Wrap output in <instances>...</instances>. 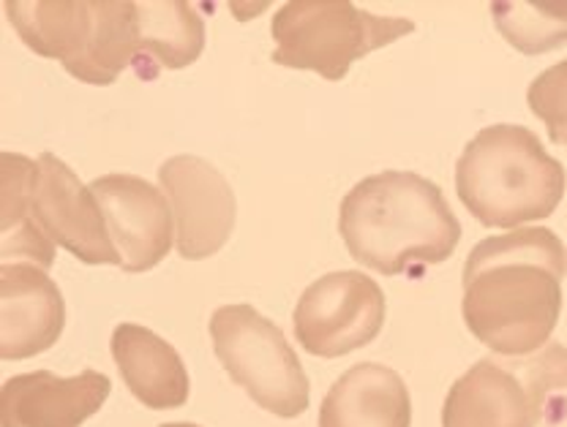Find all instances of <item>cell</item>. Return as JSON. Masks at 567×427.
<instances>
[{"instance_id": "obj_1", "label": "cell", "mask_w": 567, "mask_h": 427, "mask_svg": "<svg viewBox=\"0 0 567 427\" xmlns=\"http://www.w3.org/2000/svg\"><path fill=\"white\" fill-rule=\"evenodd\" d=\"M567 251L551 229H513L472 248L461 313L472 335L502 357L548 346L563 313Z\"/></svg>"}, {"instance_id": "obj_2", "label": "cell", "mask_w": 567, "mask_h": 427, "mask_svg": "<svg viewBox=\"0 0 567 427\" xmlns=\"http://www.w3.org/2000/svg\"><path fill=\"white\" fill-rule=\"evenodd\" d=\"M339 231L354 262L382 275L453 257L461 223L445 194L415 171H380L341 201Z\"/></svg>"}, {"instance_id": "obj_3", "label": "cell", "mask_w": 567, "mask_h": 427, "mask_svg": "<svg viewBox=\"0 0 567 427\" xmlns=\"http://www.w3.org/2000/svg\"><path fill=\"white\" fill-rule=\"evenodd\" d=\"M565 166L524 126L483 128L456 164L461 205L488 229H516L551 216L565 197Z\"/></svg>"}, {"instance_id": "obj_4", "label": "cell", "mask_w": 567, "mask_h": 427, "mask_svg": "<svg viewBox=\"0 0 567 427\" xmlns=\"http://www.w3.org/2000/svg\"><path fill=\"white\" fill-rule=\"evenodd\" d=\"M410 33L415 22L371 14L347 0H292L274 17V63L339 82L360 58Z\"/></svg>"}, {"instance_id": "obj_5", "label": "cell", "mask_w": 567, "mask_h": 427, "mask_svg": "<svg viewBox=\"0 0 567 427\" xmlns=\"http://www.w3.org/2000/svg\"><path fill=\"white\" fill-rule=\"evenodd\" d=\"M563 389L567 348L559 343L522 360H481L447 393L442 427H537Z\"/></svg>"}, {"instance_id": "obj_6", "label": "cell", "mask_w": 567, "mask_h": 427, "mask_svg": "<svg viewBox=\"0 0 567 427\" xmlns=\"http://www.w3.org/2000/svg\"><path fill=\"white\" fill-rule=\"evenodd\" d=\"M213 352L233 382L276 417L295 419L309 408V378L284 332L251 305H221L210 316Z\"/></svg>"}, {"instance_id": "obj_7", "label": "cell", "mask_w": 567, "mask_h": 427, "mask_svg": "<svg viewBox=\"0 0 567 427\" xmlns=\"http://www.w3.org/2000/svg\"><path fill=\"white\" fill-rule=\"evenodd\" d=\"M385 324V294L365 272H328L300 294L295 337L322 360L369 346Z\"/></svg>"}, {"instance_id": "obj_8", "label": "cell", "mask_w": 567, "mask_h": 427, "mask_svg": "<svg viewBox=\"0 0 567 427\" xmlns=\"http://www.w3.org/2000/svg\"><path fill=\"white\" fill-rule=\"evenodd\" d=\"M158 183L173 207L177 253L199 262L221 251L238 221V201L227 177L205 158L175 156L162 164Z\"/></svg>"}, {"instance_id": "obj_9", "label": "cell", "mask_w": 567, "mask_h": 427, "mask_svg": "<svg viewBox=\"0 0 567 427\" xmlns=\"http://www.w3.org/2000/svg\"><path fill=\"white\" fill-rule=\"evenodd\" d=\"M31 221L44 231L47 240L63 246L80 262L121 264L96 197L82 186L71 166L52 153L35 162Z\"/></svg>"}, {"instance_id": "obj_10", "label": "cell", "mask_w": 567, "mask_h": 427, "mask_svg": "<svg viewBox=\"0 0 567 427\" xmlns=\"http://www.w3.org/2000/svg\"><path fill=\"white\" fill-rule=\"evenodd\" d=\"M91 194L102 207L123 272L153 270L173 251V207L156 186L137 175H104L91 183Z\"/></svg>"}, {"instance_id": "obj_11", "label": "cell", "mask_w": 567, "mask_h": 427, "mask_svg": "<svg viewBox=\"0 0 567 427\" xmlns=\"http://www.w3.org/2000/svg\"><path fill=\"white\" fill-rule=\"evenodd\" d=\"M66 327L61 289L39 264L0 267V360H31L52 348Z\"/></svg>"}, {"instance_id": "obj_12", "label": "cell", "mask_w": 567, "mask_h": 427, "mask_svg": "<svg viewBox=\"0 0 567 427\" xmlns=\"http://www.w3.org/2000/svg\"><path fill=\"white\" fill-rule=\"evenodd\" d=\"M112 393L99 371L61 378L50 371L11 376L0 389V427H80Z\"/></svg>"}, {"instance_id": "obj_13", "label": "cell", "mask_w": 567, "mask_h": 427, "mask_svg": "<svg viewBox=\"0 0 567 427\" xmlns=\"http://www.w3.org/2000/svg\"><path fill=\"white\" fill-rule=\"evenodd\" d=\"M412 400L393 367L360 362L341 373L319 408V427H410Z\"/></svg>"}, {"instance_id": "obj_14", "label": "cell", "mask_w": 567, "mask_h": 427, "mask_svg": "<svg viewBox=\"0 0 567 427\" xmlns=\"http://www.w3.org/2000/svg\"><path fill=\"white\" fill-rule=\"evenodd\" d=\"M112 357L117 371L142 406L156 408H181L188 400V371L181 354L156 335L153 330L140 324H117L112 332Z\"/></svg>"}, {"instance_id": "obj_15", "label": "cell", "mask_w": 567, "mask_h": 427, "mask_svg": "<svg viewBox=\"0 0 567 427\" xmlns=\"http://www.w3.org/2000/svg\"><path fill=\"white\" fill-rule=\"evenodd\" d=\"M6 14L35 55L55 58L63 66L85 55L96 31V3L9 0Z\"/></svg>"}, {"instance_id": "obj_16", "label": "cell", "mask_w": 567, "mask_h": 427, "mask_svg": "<svg viewBox=\"0 0 567 427\" xmlns=\"http://www.w3.org/2000/svg\"><path fill=\"white\" fill-rule=\"evenodd\" d=\"M140 41H142V80H156V66L186 69L199 61L205 50V22L192 3L156 0L137 3Z\"/></svg>"}, {"instance_id": "obj_17", "label": "cell", "mask_w": 567, "mask_h": 427, "mask_svg": "<svg viewBox=\"0 0 567 427\" xmlns=\"http://www.w3.org/2000/svg\"><path fill=\"white\" fill-rule=\"evenodd\" d=\"M140 11L128 0H99L96 31L80 61L63 66L74 80L87 85H112L128 66L140 69Z\"/></svg>"}, {"instance_id": "obj_18", "label": "cell", "mask_w": 567, "mask_h": 427, "mask_svg": "<svg viewBox=\"0 0 567 427\" xmlns=\"http://www.w3.org/2000/svg\"><path fill=\"white\" fill-rule=\"evenodd\" d=\"M496 31L511 41L518 52L535 58L567 44V0L563 3H543V0H524V3H492Z\"/></svg>"}, {"instance_id": "obj_19", "label": "cell", "mask_w": 567, "mask_h": 427, "mask_svg": "<svg viewBox=\"0 0 567 427\" xmlns=\"http://www.w3.org/2000/svg\"><path fill=\"white\" fill-rule=\"evenodd\" d=\"M527 104L546 123L548 139L567 145V61L535 76L527 91Z\"/></svg>"}, {"instance_id": "obj_20", "label": "cell", "mask_w": 567, "mask_h": 427, "mask_svg": "<svg viewBox=\"0 0 567 427\" xmlns=\"http://www.w3.org/2000/svg\"><path fill=\"white\" fill-rule=\"evenodd\" d=\"M162 427H199V425H192V423H169V425H162Z\"/></svg>"}]
</instances>
